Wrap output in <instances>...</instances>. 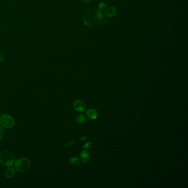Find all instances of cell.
I'll return each instance as SVG.
<instances>
[{"mask_svg": "<svg viewBox=\"0 0 188 188\" xmlns=\"http://www.w3.org/2000/svg\"><path fill=\"white\" fill-rule=\"evenodd\" d=\"M103 18L102 12L98 9L93 8L87 10L83 16V22L88 27H97Z\"/></svg>", "mask_w": 188, "mask_h": 188, "instance_id": "6da1fadb", "label": "cell"}, {"mask_svg": "<svg viewBox=\"0 0 188 188\" xmlns=\"http://www.w3.org/2000/svg\"><path fill=\"white\" fill-rule=\"evenodd\" d=\"M15 162L14 155L8 151H4L0 153V163L6 167H11Z\"/></svg>", "mask_w": 188, "mask_h": 188, "instance_id": "7a4b0ae2", "label": "cell"}, {"mask_svg": "<svg viewBox=\"0 0 188 188\" xmlns=\"http://www.w3.org/2000/svg\"><path fill=\"white\" fill-rule=\"evenodd\" d=\"M15 168L19 172H24L31 167V162L26 158H20L15 162Z\"/></svg>", "mask_w": 188, "mask_h": 188, "instance_id": "3957f363", "label": "cell"}, {"mask_svg": "<svg viewBox=\"0 0 188 188\" xmlns=\"http://www.w3.org/2000/svg\"><path fill=\"white\" fill-rule=\"evenodd\" d=\"M15 122L11 116L7 114H4L0 117V125L6 129H10L15 125Z\"/></svg>", "mask_w": 188, "mask_h": 188, "instance_id": "277c9868", "label": "cell"}, {"mask_svg": "<svg viewBox=\"0 0 188 188\" xmlns=\"http://www.w3.org/2000/svg\"><path fill=\"white\" fill-rule=\"evenodd\" d=\"M74 109L79 112H84L86 109V105L84 101L81 99L76 100L74 103Z\"/></svg>", "mask_w": 188, "mask_h": 188, "instance_id": "5b68a950", "label": "cell"}, {"mask_svg": "<svg viewBox=\"0 0 188 188\" xmlns=\"http://www.w3.org/2000/svg\"><path fill=\"white\" fill-rule=\"evenodd\" d=\"M90 153L87 150H83L80 154V159L84 164H87L90 160Z\"/></svg>", "mask_w": 188, "mask_h": 188, "instance_id": "8992f818", "label": "cell"}, {"mask_svg": "<svg viewBox=\"0 0 188 188\" xmlns=\"http://www.w3.org/2000/svg\"><path fill=\"white\" fill-rule=\"evenodd\" d=\"M87 117L91 120H94L98 118V112L94 109H89L87 111Z\"/></svg>", "mask_w": 188, "mask_h": 188, "instance_id": "52a82bcc", "label": "cell"}, {"mask_svg": "<svg viewBox=\"0 0 188 188\" xmlns=\"http://www.w3.org/2000/svg\"><path fill=\"white\" fill-rule=\"evenodd\" d=\"M106 15L108 18H112L116 14V9L114 6H109L106 9Z\"/></svg>", "mask_w": 188, "mask_h": 188, "instance_id": "ba28073f", "label": "cell"}, {"mask_svg": "<svg viewBox=\"0 0 188 188\" xmlns=\"http://www.w3.org/2000/svg\"><path fill=\"white\" fill-rule=\"evenodd\" d=\"M16 174V171L15 169L13 167H9L4 172V175L6 177H7V178H12L13 176H15Z\"/></svg>", "mask_w": 188, "mask_h": 188, "instance_id": "9c48e42d", "label": "cell"}, {"mask_svg": "<svg viewBox=\"0 0 188 188\" xmlns=\"http://www.w3.org/2000/svg\"><path fill=\"white\" fill-rule=\"evenodd\" d=\"M70 162L71 164L73 165H74L75 167H79L80 166V161L78 158L77 157H71L70 158Z\"/></svg>", "mask_w": 188, "mask_h": 188, "instance_id": "30bf717a", "label": "cell"}, {"mask_svg": "<svg viewBox=\"0 0 188 188\" xmlns=\"http://www.w3.org/2000/svg\"><path fill=\"white\" fill-rule=\"evenodd\" d=\"M86 121V118L83 114L79 115L78 117L76 118V122L79 124H82Z\"/></svg>", "mask_w": 188, "mask_h": 188, "instance_id": "8fae6325", "label": "cell"}, {"mask_svg": "<svg viewBox=\"0 0 188 188\" xmlns=\"http://www.w3.org/2000/svg\"><path fill=\"white\" fill-rule=\"evenodd\" d=\"M92 142L90 141H88L83 145L82 148L85 149H89L92 146Z\"/></svg>", "mask_w": 188, "mask_h": 188, "instance_id": "7c38bea8", "label": "cell"}, {"mask_svg": "<svg viewBox=\"0 0 188 188\" xmlns=\"http://www.w3.org/2000/svg\"><path fill=\"white\" fill-rule=\"evenodd\" d=\"M4 129L2 126L0 125V140L3 138V137H4Z\"/></svg>", "mask_w": 188, "mask_h": 188, "instance_id": "4fadbf2b", "label": "cell"}, {"mask_svg": "<svg viewBox=\"0 0 188 188\" xmlns=\"http://www.w3.org/2000/svg\"><path fill=\"white\" fill-rule=\"evenodd\" d=\"M98 7H99V9L104 10V9H106V4L102 2V3H100V4H99Z\"/></svg>", "mask_w": 188, "mask_h": 188, "instance_id": "5bb4252c", "label": "cell"}, {"mask_svg": "<svg viewBox=\"0 0 188 188\" xmlns=\"http://www.w3.org/2000/svg\"><path fill=\"white\" fill-rule=\"evenodd\" d=\"M75 142H76V140H71V141H70L68 143H67L66 145V146H71V145H72V144H74Z\"/></svg>", "mask_w": 188, "mask_h": 188, "instance_id": "9a60e30c", "label": "cell"}, {"mask_svg": "<svg viewBox=\"0 0 188 188\" xmlns=\"http://www.w3.org/2000/svg\"><path fill=\"white\" fill-rule=\"evenodd\" d=\"M4 54L2 52H0V63H1L4 59Z\"/></svg>", "mask_w": 188, "mask_h": 188, "instance_id": "2e32d148", "label": "cell"}, {"mask_svg": "<svg viewBox=\"0 0 188 188\" xmlns=\"http://www.w3.org/2000/svg\"><path fill=\"white\" fill-rule=\"evenodd\" d=\"M87 139V137H86V136H83L82 137L80 138V140H81V141H85V140H86Z\"/></svg>", "mask_w": 188, "mask_h": 188, "instance_id": "e0dca14e", "label": "cell"}, {"mask_svg": "<svg viewBox=\"0 0 188 188\" xmlns=\"http://www.w3.org/2000/svg\"><path fill=\"white\" fill-rule=\"evenodd\" d=\"M81 1L84 3H88L90 1V0H81Z\"/></svg>", "mask_w": 188, "mask_h": 188, "instance_id": "ac0fdd59", "label": "cell"}, {"mask_svg": "<svg viewBox=\"0 0 188 188\" xmlns=\"http://www.w3.org/2000/svg\"><path fill=\"white\" fill-rule=\"evenodd\" d=\"M0 114H1V111H0Z\"/></svg>", "mask_w": 188, "mask_h": 188, "instance_id": "d6986e66", "label": "cell"}]
</instances>
